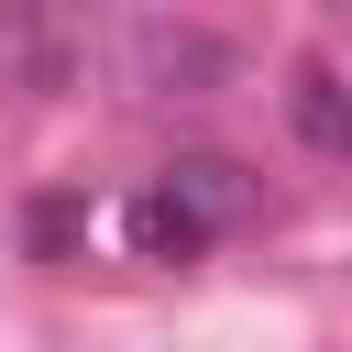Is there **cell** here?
Returning a JSON list of instances; mask_svg holds the SVG:
<instances>
[{"label": "cell", "mask_w": 352, "mask_h": 352, "mask_svg": "<svg viewBox=\"0 0 352 352\" xmlns=\"http://www.w3.org/2000/svg\"><path fill=\"white\" fill-rule=\"evenodd\" d=\"M22 242H33L44 264H66V253L88 242V198H33V209H22Z\"/></svg>", "instance_id": "277c9868"}, {"label": "cell", "mask_w": 352, "mask_h": 352, "mask_svg": "<svg viewBox=\"0 0 352 352\" xmlns=\"http://www.w3.org/2000/svg\"><path fill=\"white\" fill-rule=\"evenodd\" d=\"M165 187H176V198H187V209H198L209 231L253 220V176H242L231 154H176V165H165Z\"/></svg>", "instance_id": "3957f363"}, {"label": "cell", "mask_w": 352, "mask_h": 352, "mask_svg": "<svg viewBox=\"0 0 352 352\" xmlns=\"http://www.w3.org/2000/svg\"><path fill=\"white\" fill-rule=\"evenodd\" d=\"M121 231H132V253H143V264H198V253L220 242V231H209L176 187H143V198L121 209Z\"/></svg>", "instance_id": "6da1fadb"}, {"label": "cell", "mask_w": 352, "mask_h": 352, "mask_svg": "<svg viewBox=\"0 0 352 352\" xmlns=\"http://www.w3.org/2000/svg\"><path fill=\"white\" fill-rule=\"evenodd\" d=\"M286 121H297L308 154H352V88H341V66H297L286 77Z\"/></svg>", "instance_id": "7a4b0ae2"}]
</instances>
